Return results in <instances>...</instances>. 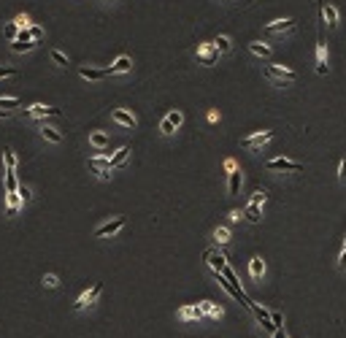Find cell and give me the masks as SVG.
Segmentation results:
<instances>
[{"instance_id":"obj_19","label":"cell","mask_w":346,"mask_h":338,"mask_svg":"<svg viewBox=\"0 0 346 338\" xmlns=\"http://www.w3.org/2000/svg\"><path fill=\"white\" fill-rule=\"evenodd\" d=\"M249 273H252V279H262L265 276V260L260 254H255L249 260Z\"/></svg>"},{"instance_id":"obj_3","label":"cell","mask_w":346,"mask_h":338,"mask_svg":"<svg viewBox=\"0 0 346 338\" xmlns=\"http://www.w3.org/2000/svg\"><path fill=\"white\" fill-rule=\"evenodd\" d=\"M270 141H273V130H262V133H255V135H246V138H241V149L257 152V149H262L265 144H270Z\"/></svg>"},{"instance_id":"obj_6","label":"cell","mask_w":346,"mask_h":338,"mask_svg":"<svg viewBox=\"0 0 346 338\" xmlns=\"http://www.w3.org/2000/svg\"><path fill=\"white\" fill-rule=\"evenodd\" d=\"M316 73H319V76H327V41H325V33H319V38H316Z\"/></svg>"},{"instance_id":"obj_22","label":"cell","mask_w":346,"mask_h":338,"mask_svg":"<svg viewBox=\"0 0 346 338\" xmlns=\"http://www.w3.org/2000/svg\"><path fill=\"white\" fill-rule=\"evenodd\" d=\"M249 51H252V54H257V57H270V46H268V43H262V41H252Z\"/></svg>"},{"instance_id":"obj_1","label":"cell","mask_w":346,"mask_h":338,"mask_svg":"<svg viewBox=\"0 0 346 338\" xmlns=\"http://www.w3.org/2000/svg\"><path fill=\"white\" fill-rule=\"evenodd\" d=\"M262 73H265V79H270V82L279 84V87H287V84L298 82V73L292 71V68H287V65H265Z\"/></svg>"},{"instance_id":"obj_29","label":"cell","mask_w":346,"mask_h":338,"mask_svg":"<svg viewBox=\"0 0 346 338\" xmlns=\"http://www.w3.org/2000/svg\"><path fill=\"white\" fill-rule=\"evenodd\" d=\"M214 241L219 246H224V244L230 241V230H227V227H216V230H214Z\"/></svg>"},{"instance_id":"obj_37","label":"cell","mask_w":346,"mask_h":338,"mask_svg":"<svg viewBox=\"0 0 346 338\" xmlns=\"http://www.w3.org/2000/svg\"><path fill=\"white\" fill-rule=\"evenodd\" d=\"M270 325H273V328H284V317H281L279 311H273L270 314Z\"/></svg>"},{"instance_id":"obj_31","label":"cell","mask_w":346,"mask_h":338,"mask_svg":"<svg viewBox=\"0 0 346 338\" xmlns=\"http://www.w3.org/2000/svg\"><path fill=\"white\" fill-rule=\"evenodd\" d=\"M51 60H54V65H60V68L68 65V54H65V51H60V49H51Z\"/></svg>"},{"instance_id":"obj_30","label":"cell","mask_w":346,"mask_h":338,"mask_svg":"<svg viewBox=\"0 0 346 338\" xmlns=\"http://www.w3.org/2000/svg\"><path fill=\"white\" fill-rule=\"evenodd\" d=\"M16 190H19V184H16L14 170H5V192H16Z\"/></svg>"},{"instance_id":"obj_12","label":"cell","mask_w":346,"mask_h":338,"mask_svg":"<svg viewBox=\"0 0 346 338\" xmlns=\"http://www.w3.org/2000/svg\"><path fill=\"white\" fill-rule=\"evenodd\" d=\"M111 119L117 125H122V127H128V130H135V117H132L130 111H125V108H114Z\"/></svg>"},{"instance_id":"obj_17","label":"cell","mask_w":346,"mask_h":338,"mask_svg":"<svg viewBox=\"0 0 346 338\" xmlns=\"http://www.w3.org/2000/svg\"><path fill=\"white\" fill-rule=\"evenodd\" d=\"M19 106H22L19 97H0V117H11V111Z\"/></svg>"},{"instance_id":"obj_44","label":"cell","mask_w":346,"mask_h":338,"mask_svg":"<svg viewBox=\"0 0 346 338\" xmlns=\"http://www.w3.org/2000/svg\"><path fill=\"white\" fill-rule=\"evenodd\" d=\"M344 246H346V244H344Z\"/></svg>"},{"instance_id":"obj_35","label":"cell","mask_w":346,"mask_h":338,"mask_svg":"<svg viewBox=\"0 0 346 338\" xmlns=\"http://www.w3.org/2000/svg\"><path fill=\"white\" fill-rule=\"evenodd\" d=\"M16 76V68L11 65H0V79H14Z\"/></svg>"},{"instance_id":"obj_14","label":"cell","mask_w":346,"mask_h":338,"mask_svg":"<svg viewBox=\"0 0 346 338\" xmlns=\"http://www.w3.org/2000/svg\"><path fill=\"white\" fill-rule=\"evenodd\" d=\"M79 76L86 79V82H100V79H106L108 73L100 71V68H89V65H82L79 68Z\"/></svg>"},{"instance_id":"obj_9","label":"cell","mask_w":346,"mask_h":338,"mask_svg":"<svg viewBox=\"0 0 346 338\" xmlns=\"http://www.w3.org/2000/svg\"><path fill=\"white\" fill-rule=\"evenodd\" d=\"M100 292H103V284H100V282H95V284H92V290H86L84 295L79 297L76 303H73V308L79 311V308H84V306H89V303H95L97 297H100Z\"/></svg>"},{"instance_id":"obj_28","label":"cell","mask_w":346,"mask_h":338,"mask_svg":"<svg viewBox=\"0 0 346 338\" xmlns=\"http://www.w3.org/2000/svg\"><path fill=\"white\" fill-rule=\"evenodd\" d=\"M11 49L19 51V54L22 51H33L36 49V41H11Z\"/></svg>"},{"instance_id":"obj_18","label":"cell","mask_w":346,"mask_h":338,"mask_svg":"<svg viewBox=\"0 0 346 338\" xmlns=\"http://www.w3.org/2000/svg\"><path fill=\"white\" fill-rule=\"evenodd\" d=\"M241 214H244L246 219L252 222V225H257V222H262V206H257V203H249L244 211H241Z\"/></svg>"},{"instance_id":"obj_42","label":"cell","mask_w":346,"mask_h":338,"mask_svg":"<svg viewBox=\"0 0 346 338\" xmlns=\"http://www.w3.org/2000/svg\"><path fill=\"white\" fill-rule=\"evenodd\" d=\"M241 216H244V214H241V211H230V219H233V222H238Z\"/></svg>"},{"instance_id":"obj_4","label":"cell","mask_w":346,"mask_h":338,"mask_svg":"<svg viewBox=\"0 0 346 338\" xmlns=\"http://www.w3.org/2000/svg\"><path fill=\"white\" fill-rule=\"evenodd\" d=\"M89 168L97 173V179H111V163H108V154H97V157H89Z\"/></svg>"},{"instance_id":"obj_7","label":"cell","mask_w":346,"mask_h":338,"mask_svg":"<svg viewBox=\"0 0 346 338\" xmlns=\"http://www.w3.org/2000/svg\"><path fill=\"white\" fill-rule=\"evenodd\" d=\"M125 222H128V219H125V216H114L111 222H106V225H100V227H97V230H95V238L117 236V233H119V230H122V227H125Z\"/></svg>"},{"instance_id":"obj_38","label":"cell","mask_w":346,"mask_h":338,"mask_svg":"<svg viewBox=\"0 0 346 338\" xmlns=\"http://www.w3.org/2000/svg\"><path fill=\"white\" fill-rule=\"evenodd\" d=\"M14 22H16V27H30V25H33V22H30V16H27V14H19Z\"/></svg>"},{"instance_id":"obj_32","label":"cell","mask_w":346,"mask_h":338,"mask_svg":"<svg viewBox=\"0 0 346 338\" xmlns=\"http://www.w3.org/2000/svg\"><path fill=\"white\" fill-rule=\"evenodd\" d=\"M3 33H5V38H11V41H14V38H16V33H19V27H16V22H8V25L3 27Z\"/></svg>"},{"instance_id":"obj_11","label":"cell","mask_w":346,"mask_h":338,"mask_svg":"<svg viewBox=\"0 0 346 338\" xmlns=\"http://www.w3.org/2000/svg\"><path fill=\"white\" fill-rule=\"evenodd\" d=\"M206 262L211 265V271L214 273H222L224 271V265H227V257L224 254H219V252H214V249H206Z\"/></svg>"},{"instance_id":"obj_2","label":"cell","mask_w":346,"mask_h":338,"mask_svg":"<svg viewBox=\"0 0 346 338\" xmlns=\"http://www.w3.org/2000/svg\"><path fill=\"white\" fill-rule=\"evenodd\" d=\"M265 168L268 170H279V173H301L303 170V163H295V160H290V157H273V160H268L265 163Z\"/></svg>"},{"instance_id":"obj_21","label":"cell","mask_w":346,"mask_h":338,"mask_svg":"<svg viewBox=\"0 0 346 338\" xmlns=\"http://www.w3.org/2000/svg\"><path fill=\"white\" fill-rule=\"evenodd\" d=\"M130 152H132L130 146H122V149H119L117 154H114V157H108V163H111V168H119V165H125V163H128Z\"/></svg>"},{"instance_id":"obj_34","label":"cell","mask_w":346,"mask_h":338,"mask_svg":"<svg viewBox=\"0 0 346 338\" xmlns=\"http://www.w3.org/2000/svg\"><path fill=\"white\" fill-rule=\"evenodd\" d=\"M265 200H268V192H265V190H257L255 195H252V200H249V203H257V206H262Z\"/></svg>"},{"instance_id":"obj_26","label":"cell","mask_w":346,"mask_h":338,"mask_svg":"<svg viewBox=\"0 0 346 338\" xmlns=\"http://www.w3.org/2000/svg\"><path fill=\"white\" fill-rule=\"evenodd\" d=\"M3 160H5V170H14L16 173V154H14V149H3Z\"/></svg>"},{"instance_id":"obj_5","label":"cell","mask_w":346,"mask_h":338,"mask_svg":"<svg viewBox=\"0 0 346 338\" xmlns=\"http://www.w3.org/2000/svg\"><path fill=\"white\" fill-rule=\"evenodd\" d=\"M295 27H298L295 19H276L265 25V33L268 36H287V33H295Z\"/></svg>"},{"instance_id":"obj_43","label":"cell","mask_w":346,"mask_h":338,"mask_svg":"<svg viewBox=\"0 0 346 338\" xmlns=\"http://www.w3.org/2000/svg\"><path fill=\"white\" fill-rule=\"evenodd\" d=\"M224 170H235V163H233V160H224Z\"/></svg>"},{"instance_id":"obj_13","label":"cell","mask_w":346,"mask_h":338,"mask_svg":"<svg viewBox=\"0 0 346 338\" xmlns=\"http://www.w3.org/2000/svg\"><path fill=\"white\" fill-rule=\"evenodd\" d=\"M241 184H244V170H241V168L230 170V179H227V192H230V195H238V192H241Z\"/></svg>"},{"instance_id":"obj_27","label":"cell","mask_w":346,"mask_h":338,"mask_svg":"<svg viewBox=\"0 0 346 338\" xmlns=\"http://www.w3.org/2000/svg\"><path fill=\"white\" fill-rule=\"evenodd\" d=\"M200 308H203V314H209V317H222V308L216 306V303H211V300H203L200 303Z\"/></svg>"},{"instance_id":"obj_25","label":"cell","mask_w":346,"mask_h":338,"mask_svg":"<svg viewBox=\"0 0 346 338\" xmlns=\"http://www.w3.org/2000/svg\"><path fill=\"white\" fill-rule=\"evenodd\" d=\"M89 144L95 146V149H106V146H108V135L97 130V133H92V135H89Z\"/></svg>"},{"instance_id":"obj_36","label":"cell","mask_w":346,"mask_h":338,"mask_svg":"<svg viewBox=\"0 0 346 338\" xmlns=\"http://www.w3.org/2000/svg\"><path fill=\"white\" fill-rule=\"evenodd\" d=\"M16 195H19V200H22V203H27V200H30V198H33V192H30V187H25V184H22V187H19V190H16Z\"/></svg>"},{"instance_id":"obj_10","label":"cell","mask_w":346,"mask_h":338,"mask_svg":"<svg viewBox=\"0 0 346 338\" xmlns=\"http://www.w3.org/2000/svg\"><path fill=\"white\" fill-rule=\"evenodd\" d=\"M25 117H33V119H41V117H60V108H51V106H43V103H36L25 111Z\"/></svg>"},{"instance_id":"obj_39","label":"cell","mask_w":346,"mask_h":338,"mask_svg":"<svg viewBox=\"0 0 346 338\" xmlns=\"http://www.w3.org/2000/svg\"><path fill=\"white\" fill-rule=\"evenodd\" d=\"M43 284H46V287H57L60 282H57V276H54V273H46V276H43Z\"/></svg>"},{"instance_id":"obj_8","label":"cell","mask_w":346,"mask_h":338,"mask_svg":"<svg viewBox=\"0 0 346 338\" xmlns=\"http://www.w3.org/2000/svg\"><path fill=\"white\" fill-rule=\"evenodd\" d=\"M219 60V51L214 49V43H200L198 46V65H214Z\"/></svg>"},{"instance_id":"obj_33","label":"cell","mask_w":346,"mask_h":338,"mask_svg":"<svg viewBox=\"0 0 346 338\" xmlns=\"http://www.w3.org/2000/svg\"><path fill=\"white\" fill-rule=\"evenodd\" d=\"M27 30H30V38H33V41H41V38H43V27H38V25H30V27H27Z\"/></svg>"},{"instance_id":"obj_15","label":"cell","mask_w":346,"mask_h":338,"mask_svg":"<svg viewBox=\"0 0 346 338\" xmlns=\"http://www.w3.org/2000/svg\"><path fill=\"white\" fill-rule=\"evenodd\" d=\"M128 71H132V60L122 54V57H117V62H114L106 73H111V76H114V73H128Z\"/></svg>"},{"instance_id":"obj_24","label":"cell","mask_w":346,"mask_h":338,"mask_svg":"<svg viewBox=\"0 0 346 338\" xmlns=\"http://www.w3.org/2000/svg\"><path fill=\"white\" fill-rule=\"evenodd\" d=\"M41 135L49 144H62V133H57L54 127H41Z\"/></svg>"},{"instance_id":"obj_16","label":"cell","mask_w":346,"mask_h":338,"mask_svg":"<svg viewBox=\"0 0 346 338\" xmlns=\"http://www.w3.org/2000/svg\"><path fill=\"white\" fill-rule=\"evenodd\" d=\"M178 317H181V319H195V322H200V319H203L206 314H203V308H200V306H184V308H178Z\"/></svg>"},{"instance_id":"obj_23","label":"cell","mask_w":346,"mask_h":338,"mask_svg":"<svg viewBox=\"0 0 346 338\" xmlns=\"http://www.w3.org/2000/svg\"><path fill=\"white\" fill-rule=\"evenodd\" d=\"M211 43H214V49L219 51V54H227V51H230V46H233L227 36H216V38H214V41H211Z\"/></svg>"},{"instance_id":"obj_41","label":"cell","mask_w":346,"mask_h":338,"mask_svg":"<svg viewBox=\"0 0 346 338\" xmlns=\"http://www.w3.org/2000/svg\"><path fill=\"white\" fill-rule=\"evenodd\" d=\"M338 268H344V271H346V246H344L341 257H338Z\"/></svg>"},{"instance_id":"obj_20","label":"cell","mask_w":346,"mask_h":338,"mask_svg":"<svg viewBox=\"0 0 346 338\" xmlns=\"http://www.w3.org/2000/svg\"><path fill=\"white\" fill-rule=\"evenodd\" d=\"M322 19H325V25L330 27H338V8L336 5H325V8H322Z\"/></svg>"},{"instance_id":"obj_40","label":"cell","mask_w":346,"mask_h":338,"mask_svg":"<svg viewBox=\"0 0 346 338\" xmlns=\"http://www.w3.org/2000/svg\"><path fill=\"white\" fill-rule=\"evenodd\" d=\"M338 179H341L344 184H346V157L341 160V165H338Z\"/></svg>"}]
</instances>
